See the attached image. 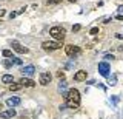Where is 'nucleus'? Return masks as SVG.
<instances>
[{"label":"nucleus","mask_w":123,"mask_h":119,"mask_svg":"<svg viewBox=\"0 0 123 119\" xmlns=\"http://www.w3.org/2000/svg\"><path fill=\"white\" fill-rule=\"evenodd\" d=\"M115 19H117V20H120V22H123V14H118Z\"/></svg>","instance_id":"nucleus-24"},{"label":"nucleus","mask_w":123,"mask_h":119,"mask_svg":"<svg viewBox=\"0 0 123 119\" xmlns=\"http://www.w3.org/2000/svg\"><path fill=\"white\" fill-rule=\"evenodd\" d=\"M20 88H22V84L20 82H18V84H11V85H9V90L11 91H18Z\"/></svg>","instance_id":"nucleus-14"},{"label":"nucleus","mask_w":123,"mask_h":119,"mask_svg":"<svg viewBox=\"0 0 123 119\" xmlns=\"http://www.w3.org/2000/svg\"><path fill=\"white\" fill-rule=\"evenodd\" d=\"M51 80H52V76L49 74V73H40V76H38V82H40V85H48Z\"/></svg>","instance_id":"nucleus-7"},{"label":"nucleus","mask_w":123,"mask_h":119,"mask_svg":"<svg viewBox=\"0 0 123 119\" xmlns=\"http://www.w3.org/2000/svg\"><path fill=\"white\" fill-rule=\"evenodd\" d=\"M57 76H59L60 79H63V77H65V73H63V71H59V73H57Z\"/></svg>","instance_id":"nucleus-23"},{"label":"nucleus","mask_w":123,"mask_h":119,"mask_svg":"<svg viewBox=\"0 0 123 119\" xmlns=\"http://www.w3.org/2000/svg\"><path fill=\"white\" fill-rule=\"evenodd\" d=\"M86 76H88L86 71L80 70V71H77L75 74H74V80H77V82H83V80H86Z\"/></svg>","instance_id":"nucleus-8"},{"label":"nucleus","mask_w":123,"mask_h":119,"mask_svg":"<svg viewBox=\"0 0 123 119\" xmlns=\"http://www.w3.org/2000/svg\"><path fill=\"white\" fill-rule=\"evenodd\" d=\"M69 2H72V3H74V2H77V0H69Z\"/></svg>","instance_id":"nucleus-29"},{"label":"nucleus","mask_w":123,"mask_h":119,"mask_svg":"<svg viewBox=\"0 0 123 119\" xmlns=\"http://www.w3.org/2000/svg\"><path fill=\"white\" fill-rule=\"evenodd\" d=\"M89 34H91V36H95V34H98V28H91V29H89Z\"/></svg>","instance_id":"nucleus-18"},{"label":"nucleus","mask_w":123,"mask_h":119,"mask_svg":"<svg viewBox=\"0 0 123 119\" xmlns=\"http://www.w3.org/2000/svg\"><path fill=\"white\" fill-rule=\"evenodd\" d=\"M49 34L55 39V42H62L65 39V34H66V29L63 28V26H52L51 29H49Z\"/></svg>","instance_id":"nucleus-2"},{"label":"nucleus","mask_w":123,"mask_h":119,"mask_svg":"<svg viewBox=\"0 0 123 119\" xmlns=\"http://www.w3.org/2000/svg\"><path fill=\"white\" fill-rule=\"evenodd\" d=\"M11 47H12V49L15 53H18V54H25V53H28V48H25L20 42H17V40H12Z\"/></svg>","instance_id":"nucleus-6"},{"label":"nucleus","mask_w":123,"mask_h":119,"mask_svg":"<svg viewBox=\"0 0 123 119\" xmlns=\"http://www.w3.org/2000/svg\"><path fill=\"white\" fill-rule=\"evenodd\" d=\"M17 14H18V13H11V14H9V19H14Z\"/></svg>","instance_id":"nucleus-26"},{"label":"nucleus","mask_w":123,"mask_h":119,"mask_svg":"<svg viewBox=\"0 0 123 119\" xmlns=\"http://www.w3.org/2000/svg\"><path fill=\"white\" fill-rule=\"evenodd\" d=\"M80 28H82L80 25H74V26H72V31H74V33H77V31H80Z\"/></svg>","instance_id":"nucleus-22"},{"label":"nucleus","mask_w":123,"mask_h":119,"mask_svg":"<svg viewBox=\"0 0 123 119\" xmlns=\"http://www.w3.org/2000/svg\"><path fill=\"white\" fill-rule=\"evenodd\" d=\"M109 71H111V67H109L108 62H100L98 63V73L103 77H109Z\"/></svg>","instance_id":"nucleus-5"},{"label":"nucleus","mask_w":123,"mask_h":119,"mask_svg":"<svg viewBox=\"0 0 123 119\" xmlns=\"http://www.w3.org/2000/svg\"><path fill=\"white\" fill-rule=\"evenodd\" d=\"M63 47V43L62 42H55V40H46V42H43L42 43V48L45 49V51H54V49H59V48H62Z\"/></svg>","instance_id":"nucleus-3"},{"label":"nucleus","mask_w":123,"mask_h":119,"mask_svg":"<svg viewBox=\"0 0 123 119\" xmlns=\"http://www.w3.org/2000/svg\"><path fill=\"white\" fill-rule=\"evenodd\" d=\"M115 80H117V77H115V74L112 76V77H109V85L112 87V85H115Z\"/></svg>","instance_id":"nucleus-19"},{"label":"nucleus","mask_w":123,"mask_h":119,"mask_svg":"<svg viewBox=\"0 0 123 119\" xmlns=\"http://www.w3.org/2000/svg\"><path fill=\"white\" fill-rule=\"evenodd\" d=\"M2 82L3 84H12L14 82V77L11 74H5V76H2Z\"/></svg>","instance_id":"nucleus-13"},{"label":"nucleus","mask_w":123,"mask_h":119,"mask_svg":"<svg viewBox=\"0 0 123 119\" xmlns=\"http://www.w3.org/2000/svg\"><path fill=\"white\" fill-rule=\"evenodd\" d=\"M65 53H66V56H69V57H75L82 53V49H80V47H75V45H66V47H65Z\"/></svg>","instance_id":"nucleus-4"},{"label":"nucleus","mask_w":123,"mask_h":119,"mask_svg":"<svg viewBox=\"0 0 123 119\" xmlns=\"http://www.w3.org/2000/svg\"><path fill=\"white\" fill-rule=\"evenodd\" d=\"M0 11H2V9H0Z\"/></svg>","instance_id":"nucleus-32"},{"label":"nucleus","mask_w":123,"mask_h":119,"mask_svg":"<svg viewBox=\"0 0 123 119\" xmlns=\"http://www.w3.org/2000/svg\"><path fill=\"white\" fill-rule=\"evenodd\" d=\"M66 87H68L66 80H60V84H59V91H65V90H66Z\"/></svg>","instance_id":"nucleus-15"},{"label":"nucleus","mask_w":123,"mask_h":119,"mask_svg":"<svg viewBox=\"0 0 123 119\" xmlns=\"http://www.w3.org/2000/svg\"><path fill=\"white\" fill-rule=\"evenodd\" d=\"M15 116V110L14 108H9L6 111H0V118L2 119H9V118H14Z\"/></svg>","instance_id":"nucleus-10"},{"label":"nucleus","mask_w":123,"mask_h":119,"mask_svg":"<svg viewBox=\"0 0 123 119\" xmlns=\"http://www.w3.org/2000/svg\"><path fill=\"white\" fill-rule=\"evenodd\" d=\"M20 102H22V101H20V98H17V96H12V98H9V99L6 101V105L12 108V107H17Z\"/></svg>","instance_id":"nucleus-11"},{"label":"nucleus","mask_w":123,"mask_h":119,"mask_svg":"<svg viewBox=\"0 0 123 119\" xmlns=\"http://www.w3.org/2000/svg\"><path fill=\"white\" fill-rule=\"evenodd\" d=\"M12 59V63H15V65H22V59H18V57H11Z\"/></svg>","instance_id":"nucleus-17"},{"label":"nucleus","mask_w":123,"mask_h":119,"mask_svg":"<svg viewBox=\"0 0 123 119\" xmlns=\"http://www.w3.org/2000/svg\"><path fill=\"white\" fill-rule=\"evenodd\" d=\"M117 11H118V14H123V5H122V6H118V9H117Z\"/></svg>","instance_id":"nucleus-27"},{"label":"nucleus","mask_w":123,"mask_h":119,"mask_svg":"<svg viewBox=\"0 0 123 119\" xmlns=\"http://www.w3.org/2000/svg\"><path fill=\"white\" fill-rule=\"evenodd\" d=\"M34 73H36V68H34L32 65H28V67H23V68H22V74H23V76H26V77L32 76Z\"/></svg>","instance_id":"nucleus-9"},{"label":"nucleus","mask_w":123,"mask_h":119,"mask_svg":"<svg viewBox=\"0 0 123 119\" xmlns=\"http://www.w3.org/2000/svg\"><path fill=\"white\" fill-rule=\"evenodd\" d=\"M18 82L22 84V87H28V88H31V87H34L36 85V82H34L32 79H28V77H22Z\"/></svg>","instance_id":"nucleus-12"},{"label":"nucleus","mask_w":123,"mask_h":119,"mask_svg":"<svg viewBox=\"0 0 123 119\" xmlns=\"http://www.w3.org/2000/svg\"><path fill=\"white\" fill-rule=\"evenodd\" d=\"M3 63H5V67H6V68L12 67V59H11V60H5V62H3Z\"/></svg>","instance_id":"nucleus-20"},{"label":"nucleus","mask_w":123,"mask_h":119,"mask_svg":"<svg viewBox=\"0 0 123 119\" xmlns=\"http://www.w3.org/2000/svg\"><path fill=\"white\" fill-rule=\"evenodd\" d=\"M62 0H48V5H57V3H60Z\"/></svg>","instance_id":"nucleus-21"},{"label":"nucleus","mask_w":123,"mask_h":119,"mask_svg":"<svg viewBox=\"0 0 123 119\" xmlns=\"http://www.w3.org/2000/svg\"><path fill=\"white\" fill-rule=\"evenodd\" d=\"M105 59H108V60H109V59H114V56H112V54H106Z\"/></svg>","instance_id":"nucleus-25"},{"label":"nucleus","mask_w":123,"mask_h":119,"mask_svg":"<svg viewBox=\"0 0 123 119\" xmlns=\"http://www.w3.org/2000/svg\"><path fill=\"white\" fill-rule=\"evenodd\" d=\"M2 54H3V57H14V56H12V51H11V49H3Z\"/></svg>","instance_id":"nucleus-16"},{"label":"nucleus","mask_w":123,"mask_h":119,"mask_svg":"<svg viewBox=\"0 0 123 119\" xmlns=\"http://www.w3.org/2000/svg\"><path fill=\"white\" fill-rule=\"evenodd\" d=\"M109 20H111V17H105V19H103V23H108Z\"/></svg>","instance_id":"nucleus-28"},{"label":"nucleus","mask_w":123,"mask_h":119,"mask_svg":"<svg viewBox=\"0 0 123 119\" xmlns=\"http://www.w3.org/2000/svg\"><path fill=\"white\" fill-rule=\"evenodd\" d=\"M0 108H2V105H0Z\"/></svg>","instance_id":"nucleus-31"},{"label":"nucleus","mask_w":123,"mask_h":119,"mask_svg":"<svg viewBox=\"0 0 123 119\" xmlns=\"http://www.w3.org/2000/svg\"><path fill=\"white\" fill-rule=\"evenodd\" d=\"M65 99H66V107L69 108H79L80 105V91L77 88H71L66 94H65Z\"/></svg>","instance_id":"nucleus-1"},{"label":"nucleus","mask_w":123,"mask_h":119,"mask_svg":"<svg viewBox=\"0 0 123 119\" xmlns=\"http://www.w3.org/2000/svg\"><path fill=\"white\" fill-rule=\"evenodd\" d=\"M20 119H28V118H20Z\"/></svg>","instance_id":"nucleus-30"}]
</instances>
